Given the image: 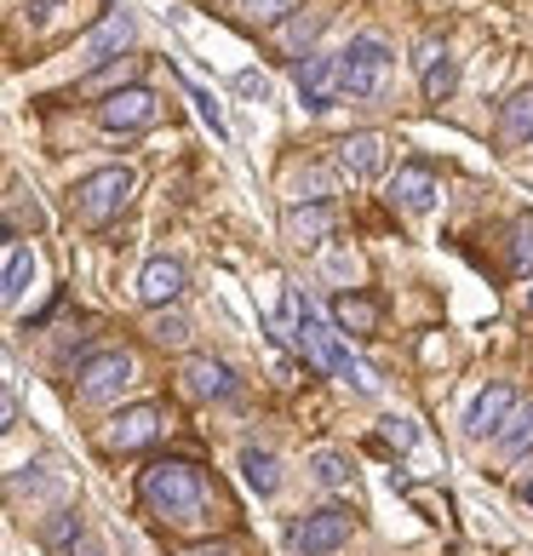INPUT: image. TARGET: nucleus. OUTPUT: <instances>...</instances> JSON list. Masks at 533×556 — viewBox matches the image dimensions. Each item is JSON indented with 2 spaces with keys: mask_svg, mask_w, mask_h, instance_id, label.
Wrapping results in <instances>:
<instances>
[{
  "mask_svg": "<svg viewBox=\"0 0 533 556\" xmlns=\"http://www.w3.org/2000/svg\"><path fill=\"white\" fill-rule=\"evenodd\" d=\"M384 75H391V47L373 35H356L351 47L339 52V80H344V98H379Z\"/></svg>",
  "mask_w": 533,
  "mask_h": 556,
  "instance_id": "2",
  "label": "nucleus"
},
{
  "mask_svg": "<svg viewBox=\"0 0 533 556\" xmlns=\"http://www.w3.org/2000/svg\"><path fill=\"white\" fill-rule=\"evenodd\" d=\"M47 540H52L58 551H64V545H80V540H87V533H80V522H75V517H58V522H52V533H47Z\"/></svg>",
  "mask_w": 533,
  "mask_h": 556,
  "instance_id": "27",
  "label": "nucleus"
},
{
  "mask_svg": "<svg viewBox=\"0 0 533 556\" xmlns=\"http://www.w3.org/2000/svg\"><path fill=\"white\" fill-rule=\"evenodd\" d=\"M510 270L517 276L533 270V213H522L517 224H510Z\"/></svg>",
  "mask_w": 533,
  "mask_h": 556,
  "instance_id": "21",
  "label": "nucleus"
},
{
  "mask_svg": "<svg viewBox=\"0 0 533 556\" xmlns=\"http://www.w3.org/2000/svg\"><path fill=\"white\" fill-rule=\"evenodd\" d=\"M528 316H533V293H528Z\"/></svg>",
  "mask_w": 533,
  "mask_h": 556,
  "instance_id": "32",
  "label": "nucleus"
},
{
  "mask_svg": "<svg viewBox=\"0 0 533 556\" xmlns=\"http://www.w3.org/2000/svg\"><path fill=\"white\" fill-rule=\"evenodd\" d=\"M127 47H132V17L127 12H110L104 24L87 35V58H92V64H110V58L127 52Z\"/></svg>",
  "mask_w": 533,
  "mask_h": 556,
  "instance_id": "15",
  "label": "nucleus"
},
{
  "mask_svg": "<svg viewBox=\"0 0 533 556\" xmlns=\"http://www.w3.org/2000/svg\"><path fill=\"white\" fill-rule=\"evenodd\" d=\"M499 127H505V138H510V143H533V87H522L517 98H510Z\"/></svg>",
  "mask_w": 533,
  "mask_h": 556,
  "instance_id": "19",
  "label": "nucleus"
},
{
  "mask_svg": "<svg viewBox=\"0 0 533 556\" xmlns=\"http://www.w3.org/2000/svg\"><path fill=\"white\" fill-rule=\"evenodd\" d=\"M339 167L351 173V178H379L384 167V138L379 132H351L339 143Z\"/></svg>",
  "mask_w": 533,
  "mask_h": 556,
  "instance_id": "14",
  "label": "nucleus"
},
{
  "mask_svg": "<svg viewBox=\"0 0 533 556\" xmlns=\"http://www.w3.org/2000/svg\"><path fill=\"white\" fill-rule=\"evenodd\" d=\"M454 87H459V64H454V58H436V52H430V58H424V104H447V98H454Z\"/></svg>",
  "mask_w": 533,
  "mask_h": 556,
  "instance_id": "18",
  "label": "nucleus"
},
{
  "mask_svg": "<svg viewBox=\"0 0 533 556\" xmlns=\"http://www.w3.org/2000/svg\"><path fill=\"white\" fill-rule=\"evenodd\" d=\"M310 470H316V482H321V488H344V482H351V465H344L339 453H327V447L310 459Z\"/></svg>",
  "mask_w": 533,
  "mask_h": 556,
  "instance_id": "24",
  "label": "nucleus"
},
{
  "mask_svg": "<svg viewBox=\"0 0 533 556\" xmlns=\"http://www.w3.org/2000/svg\"><path fill=\"white\" fill-rule=\"evenodd\" d=\"M499 447H505V453H522V447H533V407H517V414L505 419V430H499Z\"/></svg>",
  "mask_w": 533,
  "mask_h": 556,
  "instance_id": "22",
  "label": "nucleus"
},
{
  "mask_svg": "<svg viewBox=\"0 0 533 556\" xmlns=\"http://www.w3.org/2000/svg\"><path fill=\"white\" fill-rule=\"evenodd\" d=\"M241 477H248V488H253V493H264V500H270V493L281 488V465H276V453L248 447V453H241Z\"/></svg>",
  "mask_w": 533,
  "mask_h": 556,
  "instance_id": "17",
  "label": "nucleus"
},
{
  "mask_svg": "<svg viewBox=\"0 0 533 556\" xmlns=\"http://www.w3.org/2000/svg\"><path fill=\"white\" fill-rule=\"evenodd\" d=\"M293 87L304 98V110H333L344 98V80H339V58L327 52H304L293 64Z\"/></svg>",
  "mask_w": 533,
  "mask_h": 556,
  "instance_id": "4",
  "label": "nucleus"
},
{
  "mask_svg": "<svg viewBox=\"0 0 533 556\" xmlns=\"http://www.w3.org/2000/svg\"><path fill=\"white\" fill-rule=\"evenodd\" d=\"M333 327H339V333H373V327H379V304L361 299V293H344V299H333Z\"/></svg>",
  "mask_w": 533,
  "mask_h": 556,
  "instance_id": "16",
  "label": "nucleus"
},
{
  "mask_svg": "<svg viewBox=\"0 0 533 556\" xmlns=\"http://www.w3.org/2000/svg\"><path fill=\"white\" fill-rule=\"evenodd\" d=\"M29 276H35V258L24 253V247H7V287H0V293H7V304H17V299H24Z\"/></svg>",
  "mask_w": 533,
  "mask_h": 556,
  "instance_id": "20",
  "label": "nucleus"
},
{
  "mask_svg": "<svg viewBox=\"0 0 533 556\" xmlns=\"http://www.w3.org/2000/svg\"><path fill=\"white\" fill-rule=\"evenodd\" d=\"M178 293H183V264L178 258H150L138 270V299L150 304V311H167Z\"/></svg>",
  "mask_w": 533,
  "mask_h": 556,
  "instance_id": "11",
  "label": "nucleus"
},
{
  "mask_svg": "<svg viewBox=\"0 0 533 556\" xmlns=\"http://www.w3.org/2000/svg\"><path fill=\"white\" fill-rule=\"evenodd\" d=\"M52 12H58V0H35V7H29V17H35V24H47Z\"/></svg>",
  "mask_w": 533,
  "mask_h": 556,
  "instance_id": "30",
  "label": "nucleus"
},
{
  "mask_svg": "<svg viewBox=\"0 0 533 556\" xmlns=\"http://www.w3.org/2000/svg\"><path fill=\"white\" fill-rule=\"evenodd\" d=\"M150 339H155V344H167V350H183V344H190V321L161 311V316L150 321Z\"/></svg>",
  "mask_w": 533,
  "mask_h": 556,
  "instance_id": "23",
  "label": "nucleus"
},
{
  "mask_svg": "<svg viewBox=\"0 0 533 556\" xmlns=\"http://www.w3.org/2000/svg\"><path fill=\"white\" fill-rule=\"evenodd\" d=\"M281 236L293 241V247H321L327 236H333V207H327V201H310V207H287Z\"/></svg>",
  "mask_w": 533,
  "mask_h": 556,
  "instance_id": "13",
  "label": "nucleus"
},
{
  "mask_svg": "<svg viewBox=\"0 0 533 556\" xmlns=\"http://www.w3.org/2000/svg\"><path fill=\"white\" fill-rule=\"evenodd\" d=\"M241 12L253 17V24H281L287 12H293V0H236Z\"/></svg>",
  "mask_w": 533,
  "mask_h": 556,
  "instance_id": "25",
  "label": "nucleus"
},
{
  "mask_svg": "<svg viewBox=\"0 0 533 556\" xmlns=\"http://www.w3.org/2000/svg\"><path fill=\"white\" fill-rule=\"evenodd\" d=\"M391 201L402 213H424L430 201H436V173L424 167V161H407V167H396L391 178Z\"/></svg>",
  "mask_w": 533,
  "mask_h": 556,
  "instance_id": "12",
  "label": "nucleus"
},
{
  "mask_svg": "<svg viewBox=\"0 0 533 556\" xmlns=\"http://www.w3.org/2000/svg\"><path fill=\"white\" fill-rule=\"evenodd\" d=\"M183 390H190L195 402H230L236 396V374L213 356H190L183 362Z\"/></svg>",
  "mask_w": 533,
  "mask_h": 556,
  "instance_id": "10",
  "label": "nucleus"
},
{
  "mask_svg": "<svg viewBox=\"0 0 533 556\" xmlns=\"http://www.w3.org/2000/svg\"><path fill=\"white\" fill-rule=\"evenodd\" d=\"M510 414H517V390H510V384H487L482 396L470 402V414H465V437H477V442L499 437Z\"/></svg>",
  "mask_w": 533,
  "mask_h": 556,
  "instance_id": "9",
  "label": "nucleus"
},
{
  "mask_svg": "<svg viewBox=\"0 0 533 556\" xmlns=\"http://www.w3.org/2000/svg\"><path fill=\"white\" fill-rule=\"evenodd\" d=\"M236 92H241V98H270V80L253 75V70H241V75H236Z\"/></svg>",
  "mask_w": 533,
  "mask_h": 556,
  "instance_id": "28",
  "label": "nucleus"
},
{
  "mask_svg": "<svg viewBox=\"0 0 533 556\" xmlns=\"http://www.w3.org/2000/svg\"><path fill=\"white\" fill-rule=\"evenodd\" d=\"M127 195H132V173L127 167H98V173H87L75 184V207L87 213L92 224L115 218L120 207H127Z\"/></svg>",
  "mask_w": 533,
  "mask_h": 556,
  "instance_id": "3",
  "label": "nucleus"
},
{
  "mask_svg": "<svg viewBox=\"0 0 533 556\" xmlns=\"http://www.w3.org/2000/svg\"><path fill=\"white\" fill-rule=\"evenodd\" d=\"M384 437H391L396 447H414V442H419V430L407 425V419H384Z\"/></svg>",
  "mask_w": 533,
  "mask_h": 556,
  "instance_id": "29",
  "label": "nucleus"
},
{
  "mask_svg": "<svg viewBox=\"0 0 533 556\" xmlns=\"http://www.w3.org/2000/svg\"><path fill=\"white\" fill-rule=\"evenodd\" d=\"M528 500H533V488H528Z\"/></svg>",
  "mask_w": 533,
  "mask_h": 556,
  "instance_id": "33",
  "label": "nucleus"
},
{
  "mask_svg": "<svg viewBox=\"0 0 533 556\" xmlns=\"http://www.w3.org/2000/svg\"><path fill=\"white\" fill-rule=\"evenodd\" d=\"M344 540H351V517L344 510H310L304 522H293V545L304 551V556H327V551H339Z\"/></svg>",
  "mask_w": 533,
  "mask_h": 556,
  "instance_id": "8",
  "label": "nucleus"
},
{
  "mask_svg": "<svg viewBox=\"0 0 533 556\" xmlns=\"http://www.w3.org/2000/svg\"><path fill=\"white\" fill-rule=\"evenodd\" d=\"M161 425H167V407L161 402H138V407H120L104 430V447L110 453H132V447H150L161 437Z\"/></svg>",
  "mask_w": 533,
  "mask_h": 556,
  "instance_id": "5",
  "label": "nucleus"
},
{
  "mask_svg": "<svg viewBox=\"0 0 533 556\" xmlns=\"http://www.w3.org/2000/svg\"><path fill=\"white\" fill-rule=\"evenodd\" d=\"M190 98H195V110H201V121L213 127V138H224V115H218V104H213V92H201V87H190Z\"/></svg>",
  "mask_w": 533,
  "mask_h": 556,
  "instance_id": "26",
  "label": "nucleus"
},
{
  "mask_svg": "<svg viewBox=\"0 0 533 556\" xmlns=\"http://www.w3.org/2000/svg\"><path fill=\"white\" fill-rule=\"evenodd\" d=\"M69 556H104V551H98V545H92V540H80V545H75V551H69Z\"/></svg>",
  "mask_w": 533,
  "mask_h": 556,
  "instance_id": "31",
  "label": "nucleus"
},
{
  "mask_svg": "<svg viewBox=\"0 0 533 556\" xmlns=\"http://www.w3.org/2000/svg\"><path fill=\"white\" fill-rule=\"evenodd\" d=\"M75 379L87 396H115V390L132 384V356L127 350H92V356H80Z\"/></svg>",
  "mask_w": 533,
  "mask_h": 556,
  "instance_id": "6",
  "label": "nucleus"
},
{
  "mask_svg": "<svg viewBox=\"0 0 533 556\" xmlns=\"http://www.w3.org/2000/svg\"><path fill=\"white\" fill-rule=\"evenodd\" d=\"M138 500H143V510H150L155 522L190 528V522H201V510H207V488H201V470L195 465L155 459L138 477Z\"/></svg>",
  "mask_w": 533,
  "mask_h": 556,
  "instance_id": "1",
  "label": "nucleus"
},
{
  "mask_svg": "<svg viewBox=\"0 0 533 556\" xmlns=\"http://www.w3.org/2000/svg\"><path fill=\"white\" fill-rule=\"evenodd\" d=\"M98 121H104L110 132H138L155 121V92L150 87H115L104 104H98Z\"/></svg>",
  "mask_w": 533,
  "mask_h": 556,
  "instance_id": "7",
  "label": "nucleus"
}]
</instances>
